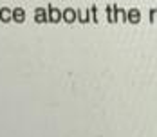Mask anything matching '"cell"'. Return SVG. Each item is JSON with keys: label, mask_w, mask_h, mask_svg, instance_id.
I'll return each instance as SVG.
<instances>
[{"label": "cell", "mask_w": 157, "mask_h": 137, "mask_svg": "<svg viewBox=\"0 0 157 137\" xmlns=\"http://www.w3.org/2000/svg\"><path fill=\"white\" fill-rule=\"evenodd\" d=\"M63 18H65L67 22H74V18H76V13H74L72 9H65V11H63Z\"/></svg>", "instance_id": "cell-1"}, {"label": "cell", "mask_w": 157, "mask_h": 137, "mask_svg": "<svg viewBox=\"0 0 157 137\" xmlns=\"http://www.w3.org/2000/svg\"><path fill=\"white\" fill-rule=\"evenodd\" d=\"M0 18L7 22L9 18H13V11H9V9H2V11H0Z\"/></svg>", "instance_id": "cell-2"}, {"label": "cell", "mask_w": 157, "mask_h": 137, "mask_svg": "<svg viewBox=\"0 0 157 137\" xmlns=\"http://www.w3.org/2000/svg\"><path fill=\"white\" fill-rule=\"evenodd\" d=\"M13 18H15L16 22H22L24 20V9H15L13 11Z\"/></svg>", "instance_id": "cell-3"}, {"label": "cell", "mask_w": 157, "mask_h": 137, "mask_svg": "<svg viewBox=\"0 0 157 137\" xmlns=\"http://www.w3.org/2000/svg\"><path fill=\"white\" fill-rule=\"evenodd\" d=\"M60 11H58V9H51V20H52V22H58V20H60Z\"/></svg>", "instance_id": "cell-4"}]
</instances>
